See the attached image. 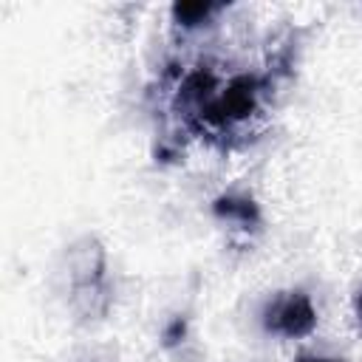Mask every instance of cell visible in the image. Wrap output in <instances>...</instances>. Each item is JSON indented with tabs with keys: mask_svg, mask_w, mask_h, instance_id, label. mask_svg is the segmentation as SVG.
Listing matches in <instances>:
<instances>
[{
	"mask_svg": "<svg viewBox=\"0 0 362 362\" xmlns=\"http://www.w3.org/2000/svg\"><path fill=\"white\" fill-rule=\"evenodd\" d=\"M263 325L280 337H305L317 325V311L305 291H286L266 305Z\"/></svg>",
	"mask_w": 362,
	"mask_h": 362,
	"instance_id": "1",
	"label": "cell"
},
{
	"mask_svg": "<svg viewBox=\"0 0 362 362\" xmlns=\"http://www.w3.org/2000/svg\"><path fill=\"white\" fill-rule=\"evenodd\" d=\"M215 212L221 218H232V221H240V223H255L257 221V206L249 198H218Z\"/></svg>",
	"mask_w": 362,
	"mask_h": 362,
	"instance_id": "2",
	"label": "cell"
},
{
	"mask_svg": "<svg viewBox=\"0 0 362 362\" xmlns=\"http://www.w3.org/2000/svg\"><path fill=\"white\" fill-rule=\"evenodd\" d=\"M212 11H218V6H204V3H187V6H175L173 14L178 23L184 25H198L201 20H206Z\"/></svg>",
	"mask_w": 362,
	"mask_h": 362,
	"instance_id": "3",
	"label": "cell"
},
{
	"mask_svg": "<svg viewBox=\"0 0 362 362\" xmlns=\"http://www.w3.org/2000/svg\"><path fill=\"white\" fill-rule=\"evenodd\" d=\"M297 362H339V359H322V356H300Z\"/></svg>",
	"mask_w": 362,
	"mask_h": 362,
	"instance_id": "4",
	"label": "cell"
},
{
	"mask_svg": "<svg viewBox=\"0 0 362 362\" xmlns=\"http://www.w3.org/2000/svg\"><path fill=\"white\" fill-rule=\"evenodd\" d=\"M356 311H359V320H362V291H359V297H356Z\"/></svg>",
	"mask_w": 362,
	"mask_h": 362,
	"instance_id": "5",
	"label": "cell"
}]
</instances>
